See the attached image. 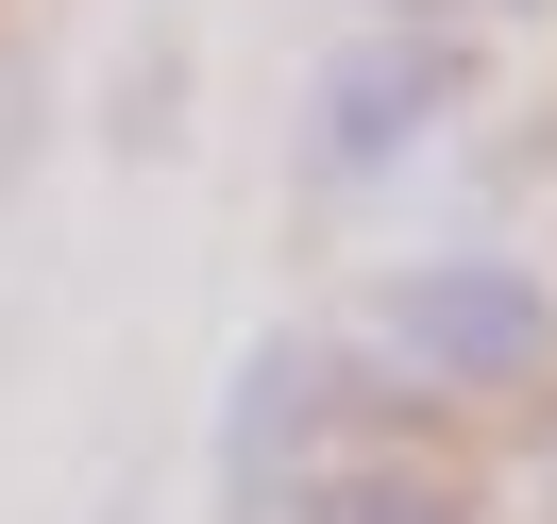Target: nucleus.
I'll return each mask as SVG.
<instances>
[{
    "label": "nucleus",
    "instance_id": "f257e3e1",
    "mask_svg": "<svg viewBox=\"0 0 557 524\" xmlns=\"http://www.w3.org/2000/svg\"><path fill=\"white\" fill-rule=\"evenodd\" d=\"M372 339L406 355L422 389L490 406V389H541L557 373V288L523 271V254H406V271L372 288Z\"/></svg>",
    "mask_w": 557,
    "mask_h": 524
},
{
    "label": "nucleus",
    "instance_id": "f03ea898",
    "mask_svg": "<svg viewBox=\"0 0 557 524\" xmlns=\"http://www.w3.org/2000/svg\"><path fill=\"white\" fill-rule=\"evenodd\" d=\"M456 102H473V51H456V35H406V17L338 35L305 69V186H406Z\"/></svg>",
    "mask_w": 557,
    "mask_h": 524
},
{
    "label": "nucleus",
    "instance_id": "7ed1b4c3",
    "mask_svg": "<svg viewBox=\"0 0 557 524\" xmlns=\"http://www.w3.org/2000/svg\"><path fill=\"white\" fill-rule=\"evenodd\" d=\"M321 406H338V355H321V339H253L237 373H220V423H203L220 524H287L321 490Z\"/></svg>",
    "mask_w": 557,
    "mask_h": 524
},
{
    "label": "nucleus",
    "instance_id": "20e7f679",
    "mask_svg": "<svg viewBox=\"0 0 557 524\" xmlns=\"http://www.w3.org/2000/svg\"><path fill=\"white\" fill-rule=\"evenodd\" d=\"M287 524H473V490L422 474V456H338V474H321Z\"/></svg>",
    "mask_w": 557,
    "mask_h": 524
},
{
    "label": "nucleus",
    "instance_id": "39448f33",
    "mask_svg": "<svg viewBox=\"0 0 557 524\" xmlns=\"http://www.w3.org/2000/svg\"><path fill=\"white\" fill-rule=\"evenodd\" d=\"M388 17H406V35H456V51H473V35H507V17H541V0H388Z\"/></svg>",
    "mask_w": 557,
    "mask_h": 524
},
{
    "label": "nucleus",
    "instance_id": "423d86ee",
    "mask_svg": "<svg viewBox=\"0 0 557 524\" xmlns=\"http://www.w3.org/2000/svg\"><path fill=\"white\" fill-rule=\"evenodd\" d=\"M35 170V69H17V51H0V186Z\"/></svg>",
    "mask_w": 557,
    "mask_h": 524
},
{
    "label": "nucleus",
    "instance_id": "0eeeda50",
    "mask_svg": "<svg viewBox=\"0 0 557 524\" xmlns=\"http://www.w3.org/2000/svg\"><path fill=\"white\" fill-rule=\"evenodd\" d=\"M102 524H136V508H102Z\"/></svg>",
    "mask_w": 557,
    "mask_h": 524
}]
</instances>
